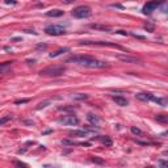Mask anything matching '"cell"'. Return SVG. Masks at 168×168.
Listing matches in <instances>:
<instances>
[{
  "instance_id": "9c48e42d",
  "label": "cell",
  "mask_w": 168,
  "mask_h": 168,
  "mask_svg": "<svg viewBox=\"0 0 168 168\" xmlns=\"http://www.w3.org/2000/svg\"><path fill=\"white\" fill-rule=\"evenodd\" d=\"M137 99L141 100V101H151L154 97L152 93H147V92H142V93H137L135 95Z\"/></svg>"
},
{
  "instance_id": "2e32d148",
  "label": "cell",
  "mask_w": 168,
  "mask_h": 168,
  "mask_svg": "<svg viewBox=\"0 0 168 168\" xmlns=\"http://www.w3.org/2000/svg\"><path fill=\"white\" fill-rule=\"evenodd\" d=\"M67 51H70V47H62V49H58L57 51H54V53L50 54V58H55V57H58V55L63 54V53H67Z\"/></svg>"
},
{
  "instance_id": "7c38bea8",
  "label": "cell",
  "mask_w": 168,
  "mask_h": 168,
  "mask_svg": "<svg viewBox=\"0 0 168 168\" xmlns=\"http://www.w3.org/2000/svg\"><path fill=\"white\" fill-rule=\"evenodd\" d=\"M112 100H113V101L116 103L117 105H120V106H126L129 104V101L125 99L124 96H112Z\"/></svg>"
},
{
  "instance_id": "d4e9b609",
  "label": "cell",
  "mask_w": 168,
  "mask_h": 168,
  "mask_svg": "<svg viewBox=\"0 0 168 168\" xmlns=\"http://www.w3.org/2000/svg\"><path fill=\"white\" fill-rule=\"evenodd\" d=\"M91 160L93 162V163H99V164H103V163H104V162H103L101 159H97V158H92Z\"/></svg>"
},
{
  "instance_id": "8fae6325",
  "label": "cell",
  "mask_w": 168,
  "mask_h": 168,
  "mask_svg": "<svg viewBox=\"0 0 168 168\" xmlns=\"http://www.w3.org/2000/svg\"><path fill=\"white\" fill-rule=\"evenodd\" d=\"M80 45H96V46H116V47H120L118 45L110 43V42H89V41H84Z\"/></svg>"
},
{
  "instance_id": "8992f818",
  "label": "cell",
  "mask_w": 168,
  "mask_h": 168,
  "mask_svg": "<svg viewBox=\"0 0 168 168\" xmlns=\"http://www.w3.org/2000/svg\"><path fill=\"white\" fill-rule=\"evenodd\" d=\"M163 3H164V0H151V1H148L147 4H145L143 13L145 15H148V13L154 12V11H155L160 4H163Z\"/></svg>"
},
{
  "instance_id": "83f0119b",
  "label": "cell",
  "mask_w": 168,
  "mask_h": 168,
  "mask_svg": "<svg viewBox=\"0 0 168 168\" xmlns=\"http://www.w3.org/2000/svg\"><path fill=\"white\" fill-rule=\"evenodd\" d=\"M11 41H12V42H15V41H21V37H15V38H12Z\"/></svg>"
},
{
  "instance_id": "603a6c76",
  "label": "cell",
  "mask_w": 168,
  "mask_h": 168,
  "mask_svg": "<svg viewBox=\"0 0 168 168\" xmlns=\"http://www.w3.org/2000/svg\"><path fill=\"white\" fill-rule=\"evenodd\" d=\"M11 120H12V116H5V117H3V118H0V126L7 124V122L11 121Z\"/></svg>"
},
{
  "instance_id": "ffe728a7",
  "label": "cell",
  "mask_w": 168,
  "mask_h": 168,
  "mask_svg": "<svg viewBox=\"0 0 168 168\" xmlns=\"http://www.w3.org/2000/svg\"><path fill=\"white\" fill-rule=\"evenodd\" d=\"M131 133L134 134V135H143V131L141 130V129H138V127H135V126H131Z\"/></svg>"
},
{
  "instance_id": "30bf717a",
  "label": "cell",
  "mask_w": 168,
  "mask_h": 168,
  "mask_svg": "<svg viewBox=\"0 0 168 168\" xmlns=\"http://www.w3.org/2000/svg\"><path fill=\"white\" fill-rule=\"evenodd\" d=\"M87 120H88L89 122H91L93 126H96V127H99V125H100V118L96 116V114H93V113H88L87 114Z\"/></svg>"
},
{
  "instance_id": "52a82bcc",
  "label": "cell",
  "mask_w": 168,
  "mask_h": 168,
  "mask_svg": "<svg viewBox=\"0 0 168 168\" xmlns=\"http://www.w3.org/2000/svg\"><path fill=\"white\" fill-rule=\"evenodd\" d=\"M89 58H91L89 55H74V57L68 58V59H67L66 62H67V63H68V62H72V63H79V64H82V66H83V64L85 63L89 59Z\"/></svg>"
},
{
  "instance_id": "5bb4252c",
  "label": "cell",
  "mask_w": 168,
  "mask_h": 168,
  "mask_svg": "<svg viewBox=\"0 0 168 168\" xmlns=\"http://www.w3.org/2000/svg\"><path fill=\"white\" fill-rule=\"evenodd\" d=\"M88 134V131L84 129V130H71L70 131V135L72 137H85Z\"/></svg>"
},
{
  "instance_id": "ac0fdd59",
  "label": "cell",
  "mask_w": 168,
  "mask_h": 168,
  "mask_svg": "<svg viewBox=\"0 0 168 168\" xmlns=\"http://www.w3.org/2000/svg\"><path fill=\"white\" fill-rule=\"evenodd\" d=\"M12 63L13 62H3V63H0V74H4V72L11 67V64H12Z\"/></svg>"
},
{
  "instance_id": "4fadbf2b",
  "label": "cell",
  "mask_w": 168,
  "mask_h": 168,
  "mask_svg": "<svg viewBox=\"0 0 168 168\" xmlns=\"http://www.w3.org/2000/svg\"><path fill=\"white\" fill-rule=\"evenodd\" d=\"M47 17H61L63 16V11L62 9H51L49 12H46Z\"/></svg>"
},
{
  "instance_id": "44dd1931",
  "label": "cell",
  "mask_w": 168,
  "mask_h": 168,
  "mask_svg": "<svg viewBox=\"0 0 168 168\" xmlns=\"http://www.w3.org/2000/svg\"><path fill=\"white\" fill-rule=\"evenodd\" d=\"M74 97L75 100H87L88 99V95H85V93H76V95H74Z\"/></svg>"
},
{
  "instance_id": "3957f363",
  "label": "cell",
  "mask_w": 168,
  "mask_h": 168,
  "mask_svg": "<svg viewBox=\"0 0 168 168\" xmlns=\"http://www.w3.org/2000/svg\"><path fill=\"white\" fill-rule=\"evenodd\" d=\"M59 124H63V125H67V126H78L80 124V120L78 118L75 114H67V116H63L58 120Z\"/></svg>"
},
{
  "instance_id": "9a60e30c",
  "label": "cell",
  "mask_w": 168,
  "mask_h": 168,
  "mask_svg": "<svg viewBox=\"0 0 168 168\" xmlns=\"http://www.w3.org/2000/svg\"><path fill=\"white\" fill-rule=\"evenodd\" d=\"M151 101L156 103V104H159L160 106H167V99H164V97H152V100Z\"/></svg>"
},
{
  "instance_id": "277c9868",
  "label": "cell",
  "mask_w": 168,
  "mask_h": 168,
  "mask_svg": "<svg viewBox=\"0 0 168 168\" xmlns=\"http://www.w3.org/2000/svg\"><path fill=\"white\" fill-rule=\"evenodd\" d=\"M45 33L49 36H62L66 33V29L61 25H49L45 28Z\"/></svg>"
},
{
  "instance_id": "f1b7e54d",
  "label": "cell",
  "mask_w": 168,
  "mask_h": 168,
  "mask_svg": "<svg viewBox=\"0 0 168 168\" xmlns=\"http://www.w3.org/2000/svg\"><path fill=\"white\" fill-rule=\"evenodd\" d=\"M25 33H32V34H37L34 30H25Z\"/></svg>"
},
{
  "instance_id": "7a4b0ae2",
  "label": "cell",
  "mask_w": 168,
  "mask_h": 168,
  "mask_svg": "<svg viewBox=\"0 0 168 168\" xmlns=\"http://www.w3.org/2000/svg\"><path fill=\"white\" fill-rule=\"evenodd\" d=\"M71 15L76 19H88L89 16L92 15V11H91V8L87 7V5H80V7H76L72 11Z\"/></svg>"
},
{
  "instance_id": "f546056e",
  "label": "cell",
  "mask_w": 168,
  "mask_h": 168,
  "mask_svg": "<svg viewBox=\"0 0 168 168\" xmlns=\"http://www.w3.org/2000/svg\"><path fill=\"white\" fill-rule=\"evenodd\" d=\"M63 1H66V3H72V1H75V0H63Z\"/></svg>"
},
{
  "instance_id": "7402d4cb",
  "label": "cell",
  "mask_w": 168,
  "mask_h": 168,
  "mask_svg": "<svg viewBox=\"0 0 168 168\" xmlns=\"http://www.w3.org/2000/svg\"><path fill=\"white\" fill-rule=\"evenodd\" d=\"M101 141H103V143H104L106 147H110L112 145H113V142H112V139L109 138V137H104V138H101Z\"/></svg>"
},
{
  "instance_id": "ba28073f",
  "label": "cell",
  "mask_w": 168,
  "mask_h": 168,
  "mask_svg": "<svg viewBox=\"0 0 168 168\" xmlns=\"http://www.w3.org/2000/svg\"><path fill=\"white\" fill-rule=\"evenodd\" d=\"M117 58H118L120 61H122V62H126V63H139L141 62L138 58L129 57V55H117Z\"/></svg>"
},
{
  "instance_id": "4316f807",
  "label": "cell",
  "mask_w": 168,
  "mask_h": 168,
  "mask_svg": "<svg viewBox=\"0 0 168 168\" xmlns=\"http://www.w3.org/2000/svg\"><path fill=\"white\" fill-rule=\"evenodd\" d=\"M47 104H49V103H41L40 105L37 106V109H41V108H45V106H47Z\"/></svg>"
},
{
  "instance_id": "e0dca14e",
  "label": "cell",
  "mask_w": 168,
  "mask_h": 168,
  "mask_svg": "<svg viewBox=\"0 0 168 168\" xmlns=\"http://www.w3.org/2000/svg\"><path fill=\"white\" fill-rule=\"evenodd\" d=\"M92 29H99V30H105V32H110V26L108 25H99V24H91Z\"/></svg>"
},
{
  "instance_id": "6da1fadb",
  "label": "cell",
  "mask_w": 168,
  "mask_h": 168,
  "mask_svg": "<svg viewBox=\"0 0 168 168\" xmlns=\"http://www.w3.org/2000/svg\"><path fill=\"white\" fill-rule=\"evenodd\" d=\"M66 71V68H64L63 66H53V67H46V68L41 70L40 71V75L41 76H61V75H63V72Z\"/></svg>"
},
{
  "instance_id": "cb8c5ba5",
  "label": "cell",
  "mask_w": 168,
  "mask_h": 168,
  "mask_svg": "<svg viewBox=\"0 0 168 168\" xmlns=\"http://www.w3.org/2000/svg\"><path fill=\"white\" fill-rule=\"evenodd\" d=\"M28 101H29V100H28V99H24V100H17V101L15 103V104H16V105H20V104H25V103H28Z\"/></svg>"
},
{
  "instance_id": "484cf974",
  "label": "cell",
  "mask_w": 168,
  "mask_h": 168,
  "mask_svg": "<svg viewBox=\"0 0 168 168\" xmlns=\"http://www.w3.org/2000/svg\"><path fill=\"white\" fill-rule=\"evenodd\" d=\"M5 4H17V1L16 0H4Z\"/></svg>"
},
{
  "instance_id": "d6986e66",
  "label": "cell",
  "mask_w": 168,
  "mask_h": 168,
  "mask_svg": "<svg viewBox=\"0 0 168 168\" xmlns=\"http://www.w3.org/2000/svg\"><path fill=\"white\" fill-rule=\"evenodd\" d=\"M156 121L162 122V124H167L168 118H167V116H164V114H159V116H156Z\"/></svg>"
},
{
  "instance_id": "5b68a950",
  "label": "cell",
  "mask_w": 168,
  "mask_h": 168,
  "mask_svg": "<svg viewBox=\"0 0 168 168\" xmlns=\"http://www.w3.org/2000/svg\"><path fill=\"white\" fill-rule=\"evenodd\" d=\"M83 66L88 67V68H104V67H106L108 64H106V62H104V61H97V59H95V58L91 57Z\"/></svg>"
}]
</instances>
